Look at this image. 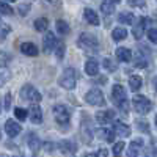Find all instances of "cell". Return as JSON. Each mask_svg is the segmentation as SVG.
<instances>
[{
	"label": "cell",
	"mask_w": 157,
	"mask_h": 157,
	"mask_svg": "<svg viewBox=\"0 0 157 157\" xmlns=\"http://www.w3.org/2000/svg\"><path fill=\"white\" fill-rule=\"evenodd\" d=\"M152 86H154V90H155V93H157V75L154 77V80H152Z\"/></svg>",
	"instance_id": "cell-47"
},
{
	"label": "cell",
	"mask_w": 157,
	"mask_h": 157,
	"mask_svg": "<svg viewBox=\"0 0 157 157\" xmlns=\"http://www.w3.org/2000/svg\"><path fill=\"white\" fill-rule=\"evenodd\" d=\"M0 112H2V105H0Z\"/></svg>",
	"instance_id": "cell-52"
},
{
	"label": "cell",
	"mask_w": 157,
	"mask_h": 157,
	"mask_svg": "<svg viewBox=\"0 0 157 157\" xmlns=\"http://www.w3.org/2000/svg\"><path fill=\"white\" fill-rule=\"evenodd\" d=\"M98 135L101 140H105L109 143H115V132L112 129H107V127H104V129H99L98 130Z\"/></svg>",
	"instance_id": "cell-24"
},
{
	"label": "cell",
	"mask_w": 157,
	"mask_h": 157,
	"mask_svg": "<svg viewBox=\"0 0 157 157\" xmlns=\"http://www.w3.org/2000/svg\"><path fill=\"white\" fill-rule=\"evenodd\" d=\"M46 2H47V3H50V5H57V6L61 3L60 0H46Z\"/></svg>",
	"instance_id": "cell-46"
},
{
	"label": "cell",
	"mask_w": 157,
	"mask_h": 157,
	"mask_svg": "<svg viewBox=\"0 0 157 157\" xmlns=\"http://www.w3.org/2000/svg\"><path fill=\"white\" fill-rule=\"evenodd\" d=\"M55 27H57V32H58L60 35H69V32H71L69 24H68L66 21H63V19H58V21L55 22Z\"/></svg>",
	"instance_id": "cell-28"
},
{
	"label": "cell",
	"mask_w": 157,
	"mask_h": 157,
	"mask_svg": "<svg viewBox=\"0 0 157 157\" xmlns=\"http://www.w3.org/2000/svg\"><path fill=\"white\" fill-rule=\"evenodd\" d=\"M21 98L24 101L32 102V104H39V102H41V99H43L41 93H39V91L33 85H30V83H25L21 88Z\"/></svg>",
	"instance_id": "cell-7"
},
{
	"label": "cell",
	"mask_w": 157,
	"mask_h": 157,
	"mask_svg": "<svg viewBox=\"0 0 157 157\" xmlns=\"http://www.w3.org/2000/svg\"><path fill=\"white\" fill-rule=\"evenodd\" d=\"M141 85H143V78H141V75L134 74V75H130V77H129V88L132 90L134 93H137V91L141 88Z\"/></svg>",
	"instance_id": "cell-23"
},
{
	"label": "cell",
	"mask_w": 157,
	"mask_h": 157,
	"mask_svg": "<svg viewBox=\"0 0 157 157\" xmlns=\"http://www.w3.org/2000/svg\"><path fill=\"white\" fill-rule=\"evenodd\" d=\"M102 64H104V68H105L107 71H110V72L116 71V64H113V61H112L110 58H104Z\"/></svg>",
	"instance_id": "cell-39"
},
{
	"label": "cell",
	"mask_w": 157,
	"mask_h": 157,
	"mask_svg": "<svg viewBox=\"0 0 157 157\" xmlns=\"http://www.w3.org/2000/svg\"><path fill=\"white\" fill-rule=\"evenodd\" d=\"M10 32H11V27L8 24H0V43L5 41L6 36L10 35Z\"/></svg>",
	"instance_id": "cell-31"
},
{
	"label": "cell",
	"mask_w": 157,
	"mask_h": 157,
	"mask_svg": "<svg viewBox=\"0 0 157 157\" xmlns=\"http://www.w3.org/2000/svg\"><path fill=\"white\" fill-rule=\"evenodd\" d=\"M115 10H116V3L113 2V0H102V3H101V11H102L104 16L113 14Z\"/></svg>",
	"instance_id": "cell-22"
},
{
	"label": "cell",
	"mask_w": 157,
	"mask_h": 157,
	"mask_svg": "<svg viewBox=\"0 0 157 157\" xmlns=\"http://www.w3.org/2000/svg\"><path fill=\"white\" fill-rule=\"evenodd\" d=\"M21 52L27 57H36L39 54V49L33 43H22L21 44Z\"/></svg>",
	"instance_id": "cell-21"
},
{
	"label": "cell",
	"mask_w": 157,
	"mask_h": 157,
	"mask_svg": "<svg viewBox=\"0 0 157 157\" xmlns=\"http://www.w3.org/2000/svg\"><path fill=\"white\" fill-rule=\"evenodd\" d=\"M29 116H30V121L33 124H41L43 123V110L38 104H32V107L29 110Z\"/></svg>",
	"instance_id": "cell-13"
},
{
	"label": "cell",
	"mask_w": 157,
	"mask_h": 157,
	"mask_svg": "<svg viewBox=\"0 0 157 157\" xmlns=\"http://www.w3.org/2000/svg\"><path fill=\"white\" fill-rule=\"evenodd\" d=\"M44 149L47 151V152H52V151H54L55 149V145H54V143H50V141H47V143H44Z\"/></svg>",
	"instance_id": "cell-42"
},
{
	"label": "cell",
	"mask_w": 157,
	"mask_h": 157,
	"mask_svg": "<svg viewBox=\"0 0 157 157\" xmlns=\"http://www.w3.org/2000/svg\"><path fill=\"white\" fill-rule=\"evenodd\" d=\"M112 102L115 104L118 109H120V112L123 115L129 113V101H127V96H126L124 86L113 85V88H112Z\"/></svg>",
	"instance_id": "cell-1"
},
{
	"label": "cell",
	"mask_w": 157,
	"mask_h": 157,
	"mask_svg": "<svg viewBox=\"0 0 157 157\" xmlns=\"http://www.w3.org/2000/svg\"><path fill=\"white\" fill-rule=\"evenodd\" d=\"M3 109H5V110H10V109H11V93H6V94H5Z\"/></svg>",
	"instance_id": "cell-41"
},
{
	"label": "cell",
	"mask_w": 157,
	"mask_h": 157,
	"mask_svg": "<svg viewBox=\"0 0 157 157\" xmlns=\"http://www.w3.org/2000/svg\"><path fill=\"white\" fill-rule=\"evenodd\" d=\"M96 154H98V157H109V149L107 148H101Z\"/></svg>",
	"instance_id": "cell-43"
},
{
	"label": "cell",
	"mask_w": 157,
	"mask_h": 157,
	"mask_svg": "<svg viewBox=\"0 0 157 157\" xmlns=\"http://www.w3.org/2000/svg\"><path fill=\"white\" fill-rule=\"evenodd\" d=\"M58 148H60V151L63 154H74L77 151V145L74 141H71V140H61L58 143Z\"/></svg>",
	"instance_id": "cell-20"
},
{
	"label": "cell",
	"mask_w": 157,
	"mask_h": 157,
	"mask_svg": "<svg viewBox=\"0 0 157 157\" xmlns=\"http://www.w3.org/2000/svg\"><path fill=\"white\" fill-rule=\"evenodd\" d=\"M54 54L57 55L58 60H63V57H64V44H63V41H58V44H57V47L54 50Z\"/></svg>",
	"instance_id": "cell-34"
},
{
	"label": "cell",
	"mask_w": 157,
	"mask_h": 157,
	"mask_svg": "<svg viewBox=\"0 0 157 157\" xmlns=\"http://www.w3.org/2000/svg\"><path fill=\"white\" fill-rule=\"evenodd\" d=\"M83 17L85 21L90 24V25H94V27H98V25L101 24V19L98 16V13L93 10V8H85L83 10Z\"/></svg>",
	"instance_id": "cell-15"
},
{
	"label": "cell",
	"mask_w": 157,
	"mask_h": 157,
	"mask_svg": "<svg viewBox=\"0 0 157 157\" xmlns=\"http://www.w3.org/2000/svg\"><path fill=\"white\" fill-rule=\"evenodd\" d=\"M85 102L93 107H105V98L99 88H91L85 94Z\"/></svg>",
	"instance_id": "cell-6"
},
{
	"label": "cell",
	"mask_w": 157,
	"mask_h": 157,
	"mask_svg": "<svg viewBox=\"0 0 157 157\" xmlns=\"http://www.w3.org/2000/svg\"><path fill=\"white\" fill-rule=\"evenodd\" d=\"M6 2H16V0H6Z\"/></svg>",
	"instance_id": "cell-50"
},
{
	"label": "cell",
	"mask_w": 157,
	"mask_h": 157,
	"mask_svg": "<svg viewBox=\"0 0 157 157\" xmlns=\"http://www.w3.org/2000/svg\"><path fill=\"white\" fill-rule=\"evenodd\" d=\"M83 118L80 123V140L83 141V145H90L91 140H93V127H91V123L86 120V113H83Z\"/></svg>",
	"instance_id": "cell-8"
},
{
	"label": "cell",
	"mask_w": 157,
	"mask_h": 157,
	"mask_svg": "<svg viewBox=\"0 0 157 157\" xmlns=\"http://www.w3.org/2000/svg\"><path fill=\"white\" fill-rule=\"evenodd\" d=\"M113 2H115V3H118V2H120V0H113Z\"/></svg>",
	"instance_id": "cell-51"
},
{
	"label": "cell",
	"mask_w": 157,
	"mask_h": 157,
	"mask_svg": "<svg viewBox=\"0 0 157 157\" xmlns=\"http://www.w3.org/2000/svg\"><path fill=\"white\" fill-rule=\"evenodd\" d=\"M5 132H6V135L10 138H14V137H17L22 132V126L19 123H16L14 120H6V123H5Z\"/></svg>",
	"instance_id": "cell-11"
},
{
	"label": "cell",
	"mask_w": 157,
	"mask_h": 157,
	"mask_svg": "<svg viewBox=\"0 0 157 157\" xmlns=\"http://www.w3.org/2000/svg\"><path fill=\"white\" fill-rule=\"evenodd\" d=\"M11 78V72L6 66H3V64H0V86H3L8 80Z\"/></svg>",
	"instance_id": "cell-29"
},
{
	"label": "cell",
	"mask_w": 157,
	"mask_h": 157,
	"mask_svg": "<svg viewBox=\"0 0 157 157\" xmlns=\"http://www.w3.org/2000/svg\"><path fill=\"white\" fill-rule=\"evenodd\" d=\"M33 27H35L36 32H47V29H49V19H47V17H39V19H36L35 24H33Z\"/></svg>",
	"instance_id": "cell-27"
},
{
	"label": "cell",
	"mask_w": 157,
	"mask_h": 157,
	"mask_svg": "<svg viewBox=\"0 0 157 157\" xmlns=\"http://www.w3.org/2000/svg\"><path fill=\"white\" fill-rule=\"evenodd\" d=\"M118 21H120L121 24H126V25H134L135 24V16L129 11H123V13L118 14Z\"/></svg>",
	"instance_id": "cell-25"
},
{
	"label": "cell",
	"mask_w": 157,
	"mask_h": 157,
	"mask_svg": "<svg viewBox=\"0 0 157 157\" xmlns=\"http://www.w3.org/2000/svg\"><path fill=\"white\" fill-rule=\"evenodd\" d=\"M85 157H98V154H93V152H91V154H85Z\"/></svg>",
	"instance_id": "cell-48"
},
{
	"label": "cell",
	"mask_w": 157,
	"mask_h": 157,
	"mask_svg": "<svg viewBox=\"0 0 157 157\" xmlns=\"http://www.w3.org/2000/svg\"><path fill=\"white\" fill-rule=\"evenodd\" d=\"M0 14L11 16V14H13V8H11L6 2H0Z\"/></svg>",
	"instance_id": "cell-33"
},
{
	"label": "cell",
	"mask_w": 157,
	"mask_h": 157,
	"mask_svg": "<svg viewBox=\"0 0 157 157\" xmlns=\"http://www.w3.org/2000/svg\"><path fill=\"white\" fill-rule=\"evenodd\" d=\"M135 126H137L140 130H143L145 134H149V126H148V123H146L145 120H137V121H135Z\"/></svg>",
	"instance_id": "cell-36"
},
{
	"label": "cell",
	"mask_w": 157,
	"mask_h": 157,
	"mask_svg": "<svg viewBox=\"0 0 157 157\" xmlns=\"http://www.w3.org/2000/svg\"><path fill=\"white\" fill-rule=\"evenodd\" d=\"M77 47H80L85 52H93V54H96V52L99 50V41H98V38L94 35L82 33L77 38Z\"/></svg>",
	"instance_id": "cell-3"
},
{
	"label": "cell",
	"mask_w": 157,
	"mask_h": 157,
	"mask_svg": "<svg viewBox=\"0 0 157 157\" xmlns=\"http://www.w3.org/2000/svg\"><path fill=\"white\" fill-rule=\"evenodd\" d=\"M78 80V72L74 68H66L58 77V85L64 90H74Z\"/></svg>",
	"instance_id": "cell-2"
},
{
	"label": "cell",
	"mask_w": 157,
	"mask_h": 157,
	"mask_svg": "<svg viewBox=\"0 0 157 157\" xmlns=\"http://www.w3.org/2000/svg\"><path fill=\"white\" fill-rule=\"evenodd\" d=\"M16 157H22V155H16Z\"/></svg>",
	"instance_id": "cell-53"
},
{
	"label": "cell",
	"mask_w": 157,
	"mask_h": 157,
	"mask_svg": "<svg viewBox=\"0 0 157 157\" xmlns=\"http://www.w3.org/2000/svg\"><path fill=\"white\" fill-rule=\"evenodd\" d=\"M52 113H54V118L58 126H69L71 121V112L66 105L63 104H57V105L52 107Z\"/></svg>",
	"instance_id": "cell-4"
},
{
	"label": "cell",
	"mask_w": 157,
	"mask_h": 157,
	"mask_svg": "<svg viewBox=\"0 0 157 157\" xmlns=\"http://www.w3.org/2000/svg\"><path fill=\"white\" fill-rule=\"evenodd\" d=\"M149 19L148 17H138L134 24V27H132V35L135 39H141L143 35H145V30H146V25H148Z\"/></svg>",
	"instance_id": "cell-10"
},
{
	"label": "cell",
	"mask_w": 157,
	"mask_h": 157,
	"mask_svg": "<svg viewBox=\"0 0 157 157\" xmlns=\"http://www.w3.org/2000/svg\"><path fill=\"white\" fill-rule=\"evenodd\" d=\"M124 148H126V143H124V141H115V143H113V148H112L113 155H115V157H121Z\"/></svg>",
	"instance_id": "cell-30"
},
{
	"label": "cell",
	"mask_w": 157,
	"mask_h": 157,
	"mask_svg": "<svg viewBox=\"0 0 157 157\" xmlns=\"http://www.w3.org/2000/svg\"><path fill=\"white\" fill-rule=\"evenodd\" d=\"M14 116L17 118L19 121H25V120H27V116H29V112L25 110V109L16 107V109H14Z\"/></svg>",
	"instance_id": "cell-32"
},
{
	"label": "cell",
	"mask_w": 157,
	"mask_h": 157,
	"mask_svg": "<svg viewBox=\"0 0 157 157\" xmlns=\"http://www.w3.org/2000/svg\"><path fill=\"white\" fill-rule=\"evenodd\" d=\"M126 38H127V30L126 29H123V27L113 29V32H112V39L113 41H123V39H126Z\"/></svg>",
	"instance_id": "cell-26"
},
{
	"label": "cell",
	"mask_w": 157,
	"mask_h": 157,
	"mask_svg": "<svg viewBox=\"0 0 157 157\" xmlns=\"http://www.w3.org/2000/svg\"><path fill=\"white\" fill-rule=\"evenodd\" d=\"M154 123H155V126H157V113H155V121H154Z\"/></svg>",
	"instance_id": "cell-49"
},
{
	"label": "cell",
	"mask_w": 157,
	"mask_h": 157,
	"mask_svg": "<svg viewBox=\"0 0 157 157\" xmlns=\"http://www.w3.org/2000/svg\"><path fill=\"white\" fill-rule=\"evenodd\" d=\"M96 83H99V85H105V83H107V77H104V75L98 77V80H96Z\"/></svg>",
	"instance_id": "cell-44"
},
{
	"label": "cell",
	"mask_w": 157,
	"mask_h": 157,
	"mask_svg": "<svg viewBox=\"0 0 157 157\" xmlns=\"http://www.w3.org/2000/svg\"><path fill=\"white\" fill-rule=\"evenodd\" d=\"M132 107L134 110L138 113V115H146L152 110L154 107V104L146 98V96H143V94H135L134 99H132Z\"/></svg>",
	"instance_id": "cell-5"
},
{
	"label": "cell",
	"mask_w": 157,
	"mask_h": 157,
	"mask_svg": "<svg viewBox=\"0 0 157 157\" xmlns=\"http://www.w3.org/2000/svg\"><path fill=\"white\" fill-rule=\"evenodd\" d=\"M127 3L130 6H135V8H145L146 6V0H127Z\"/></svg>",
	"instance_id": "cell-40"
},
{
	"label": "cell",
	"mask_w": 157,
	"mask_h": 157,
	"mask_svg": "<svg viewBox=\"0 0 157 157\" xmlns=\"http://www.w3.org/2000/svg\"><path fill=\"white\" fill-rule=\"evenodd\" d=\"M141 148H143V140L141 138L132 140L130 145H129V149H127V157H138Z\"/></svg>",
	"instance_id": "cell-18"
},
{
	"label": "cell",
	"mask_w": 157,
	"mask_h": 157,
	"mask_svg": "<svg viewBox=\"0 0 157 157\" xmlns=\"http://www.w3.org/2000/svg\"><path fill=\"white\" fill-rule=\"evenodd\" d=\"M0 138H2V135H0Z\"/></svg>",
	"instance_id": "cell-54"
},
{
	"label": "cell",
	"mask_w": 157,
	"mask_h": 157,
	"mask_svg": "<svg viewBox=\"0 0 157 157\" xmlns=\"http://www.w3.org/2000/svg\"><path fill=\"white\" fill-rule=\"evenodd\" d=\"M85 72L90 77H98L99 75V63H98V60H94V58L86 60V63H85Z\"/></svg>",
	"instance_id": "cell-16"
},
{
	"label": "cell",
	"mask_w": 157,
	"mask_h": 157,
	"mask_svg": "<svg viewBox=\"0 0 157 157\" xmlns=\"http://www.w3.org/2000/svg\"><path fill=\"white\" fill-rule=\"evenodd\" d=\"M115 57L118 61H123V63H129V61H132V50L127 49V47H118L115 50Z\"/></svg>",
	"instance_id": "cell-14"
},
{
	"label": "cell",
	"mask_w": 157,
	"mask_h": 157,
	"mask_svg": "<svg viewBox=\"0 0 157 157\" xmlns=\"http://www.w3.org/2000/svg\"><path fill=\"white\" fill-rule=\"evenodd\" d=\"M113 132H115L116 135L126 138V137L130 135V127H129L127 124L121 123V121H113Z\"/></svg>",
	"instance_id": "cell-17"
},
{
	"label": "cell",
	"mask_w": 157,
	"mask_h": 157,
	"mask_svg": "<svg viewBox=\"0 0 157 157\" xmlns=\"http://www.w3.org/2000/svg\"><path fill=\"white\" fill-rule=\"evenodd\" d=\"M94 118H96V121H98L99 124H107V123H110V121L115 120V110H112V109L99 110V112L94 115Z\"/></svg>",
	"instance_id": "cell-12"
},
{
	"label": "cell",
	"mask_w": 157,
	"mask_h": 157,
	"mask_svg": "<svg viewBox=\"0 0 157 157\" xmlns=\"http://www.w3.org/2000/svg\"><path fill=\"white\" fill-rule=\"evenodd\" d=\"M30 10H32V5L30 3H21L17 6V11H19L21 16H27L29 13H30Z\"/></svg>",
	"instance_id": "cell-35"
},
{
	"label": "cell",
	"mask_w": 157,
	"mask_h": 157,
	"mask_svg": "<svg viewBox=\"0 0 157 157\" xmlns=\"http://www.w3.org/2000/svg\"><path fill=\"white\" fill-rule=\"evenodd\" d=\"M27 145H29V148L32 149V152H38L39 149H41L43 143H41V140H39V137H38L35 132H30L29 137H27Z\"/></svg>",
	"instance_id": "cell-19"
},
{
	"label": "cell",
	"mask_w": 157,
	"mask_h": 157,
	"mask_svg": "<svg viewBox=\"0 0 157 157\" xmlns=\"http://www.w3.org/2000/svg\"><path fill=\"white\" fill-rule=\"evenodd\" d=\"M10 55L6 54V52H0V60H2V61H8L10 58H8Z\"/></svg>",
	"instance_id": "cell-45"
},
{
	"label": "cell",
	"mask_w": 157,
	"mask_h": 157,
	"mask_svg": "<svg viewBox=\"0 0 157 157\" xmlns=\"http://www.w3.org/2000/svg\"><path fill=\"white\" fill-rule=\"evenodd\" d=\"M57 44H58V39L54 35V32H46V35L43 38V50H44V54H52V52L55 50Z\"/></svg>",
	"instance_id": "cell-9"
},
{
	"label": "cell",
	"mask_w": 157,
	"mask_h": 157,
	"mask_svg": "<svg viewBox=\"0 0 157 157\" xmlns=\"http://www.w3.org/2000/svg\"><path fill=\"white\" fill-rule=\"evenodd\" d=\"M146 35H148V39L152 43V44H155L157 46V29H149L148 32H146Z\"/></svg>",
	"instance_id": "cell-38"
},
{
	"label": "cell",
	"mask_w": 157,
	"mask_h": 157,
	"mask_svg": "<svg viewBox=\"0 0 157 157\" xmlns=\"http://www.w3.org/2000/svg\"><path fill=\"white\" fill-rule=\"evenodd\" d=\"M146 66H148L146 58L143 57L141 54H138V55H137V60H135V68H146Z\"/></svg>",
	"instance_id": "cell-37"
}]
</instances>
